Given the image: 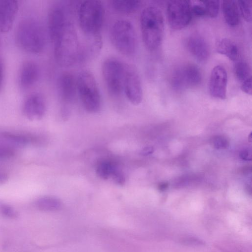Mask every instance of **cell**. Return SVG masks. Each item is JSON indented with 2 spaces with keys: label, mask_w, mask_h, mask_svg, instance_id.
I'll use <instances>...</instances> for the list:
<instances>
[{
  "label": "cell",
  "mask_w": 252,
  "mask_h": 252,
  "mask_svg": "<svg viewBox=\"0 0 252 252\" xmlns=\"http://www.w3.org/2000/svg\"><path fill=\"white\" fill-rule=\"evenodd\" d=\"M68 7L57 3L48 15V31L53 44L54 58L62 66H70L80 62L81 45Z\"/></svg>",
  "instance_id": "1"
},
{
  "label": "cell",
  "mask_w": 252,
  "mask_h": 252,
  "mask_svg": "<svg viewBox=\"0 0 252 252\" xmlns=\"http://www.w3.org/2000/svg\"><path fill=\"white\" fill-rule=\"evenodd\" d=\"M15 39L21 49L32 54H40L46 45V35L43 25L32 17L20 21L16 29Z\"/></svg>",
  "instance_id": "2"
},
{
  "label": "cell",
  "mask_w": 252,
  "mask_h": 252,
  "mask_svg": "<svg viewBox=\"0 0 252 252\" xmlns=\"http://www.w3.org/2000/svg\"><path fill=\"white\" fill-rule=\"evenodd\" d=\"M142 40L150 50L157 49L161 44L164 32L162 13L158 7L148 6L142 11L140 18Z\"/></svg>",
  "instance_id": "3"
},
{
  "label": "cell",
  "mask_w": 252,
  "mask_h": 252,
  "mask_svg": "<svg viewBox=\"0 0 252 252\" xmlns=\"http://www.w3.org/2000/svg\"><path fill=\"white\" fill-rule=\"evenodd\" d=\"M104 14L100 1L86 0L80 4L78 13L79 25L86 39L101 38Z\"/></svg>",
  "instance_id": "4"
},
{
  "label": "cell",
  "mask_w": 252,
  "mask_h": 252,
  "mask_svg": "<svg viewBox=\"0 0 252 252\" xmlns=\"http://www.w3.org/2000/svg\"><path fill=\"white\" fill-rule=\"evenodd\" d=\"M111 41L115 49L127 57L134 56L137 49V38L133 24L126 19H119L112 24Z\"/></svg>",
  "instance_id": "5"
},
{
  "label": "cell",
  "mask_w": 252,
  "mask_h": 252,
  "mask_svg": "<svg viewBox=\"0 0 252 252\" xmlns=\"http://www.w3.org/2000/svg\"><path fill=\"white\" fill-rule=\"evenodd\" d=\"M77 93L85 109L90 113H96L101 107L100 91L94 74L85 70L76 78Z\"/></svg>",
  "instance_id": "6"
},
{
  "label": "cell",
  "mask_w": 252,
  "mask_h": 252,
  "mask_svg": "<svg viewBox=\"0 0 252 252\" xmlns=\"http://www.w3.org/2000/svg\"><path fill=\"white\" fill-rule=\"evenodd\" d=\"M126 64L114 57L105 60L102 65V74L109 94L120 97L124 92Z\"/></svg>",
  "instance_id": "7"
},
{
  "label": "cell",
  "mask_w": 252,
  "mask_h": 252,
  "mask_svg": "<svg viewBox=\"0 0 252 252\" xmlns=\"http://www.w3.org/2000/svg\"><path fill=\"white\" fill-rule=\"evenodd\" d=\"M202 80L200 69L195 64L187 63L175 69L171 76V84L175 90L182 91L196 88Z\"/></svg>",
  "instance_id": "8"
},
{
  "label": "cell",
  "mask_w": 252,
  "mask_h": 252,
  "mask_svg": "<svg viewBox=\"0 0 252 252\" xmlns=\"http://www.w3.org/2000/svg\"><path fill=\"white\" fill-rule=\"evenodd\" d=\"M167 17L170 27L174 30H181L190 22L192 15L190 1L173 0L168 2Z\"/></svg>",
  "instance_id": "9"
},
{
  "label": "cell",
  "mask_w": 252,
  "mask_h": 252,
  "mask_svg": "<svg viewBox=\"0 0 252 252\" xmlns=\"http://www.w3.org/2000/svg\"><path fill=\"white\" fill-rule=\"evenodd\" d=\"M57 93L62 103V112L66 115L77 94L76 78L72 73L64 72L61 74L57 81Z\"/></svg>",
  "instance_id": "10"
},
{
  "label": "cell",
  "mask_w": 252,
  "mask_h": 252,
  "mask_svg": "<svg viewBox=\"0 0 252 252\" xmlns=\"http://www.w3.org/2000/svg\"><path fill=\"white\" fill-rule=\"evenodd\" d=\"M124 92L128 100L134 105L139 104L143 98V90L140 77L136 68L126 64Z\"/></svg>",
  "instance_id": "11"
},
{
  "label": "cell",
  "mask_w": 252,
  "mask_h": 252,
  "mask_svg": "<svg viewBox=\"0 0 252 252\" xmlns=\"http://www.w3.org/2000/svg\"><path fill=\"white\" fill-rule=\"evenodd\" d=\"M227 74L221 65H216L212 70L209 81L211 95L215 98L224 99L226 97Z\"/></svg>",
  "instance_id": "12"
},
{
  "label": "cell",
  "mask_w": 252,
  "mask_h": 252,
  "mask_svg": "<svg viewBox=\"0 0 252 252\" xmlns=\"http://www.w3.org/2000/svg\"><path fill=\"white\" fill-rule=\"evenodd\" d=\"M22 110L25 116L30 120L41 119L46 111L45 97L39 93L35 92L31 94L25 99Z\"/></svg>",
  "instance_id": "13"
},
{
  "label": "cell",
  "mask_w": 252,
  "mask_h": 252,
  "mask_svg": "<svg viewBox=\"0 0 252 252\" xmlns=\"http://www.w3.org/2000/svg\"><path fill=\"white\" fill-rule=\"evenodd\" d=\"M40 75V68L37 63L31 60L24 61L19 71L18 80L20 88L23 90L30 89L38 81Z\"/></svg>",
  "instance_id": "14"
},
{
  "label": "cell",
  "mask_w": 252,
  "mask_h": 252,
  "mask_svg": "<svg viewBox=\"0 0 252 252\" xmlns=\"http://www.w3.org/2000/svg\"><path fill=\"white\" fill-rule=\"evenodd\" d=\"M18 10L17 0H0V32L6 33L10 31Z\"/></svg>",
  "instance_id": "15"
},
{
  "label": "cell",
  "mask_w": 252,
  "mask_h": 252,
  "mask_svg": "<svg viewBox=\"0 0 252 252\" xmlns=\"http://www.w3.org/2000/svg\"><path fill=\"white\" fill-rule=\"evenodd\" d=\"M187 47L189 53L200 62L208 60L210 55L208 43L203 36L193 33L187 40Z\"/></svg>",
  "instance_id": "16"
},
{
  "label": "cell",
  "mask_w": 252,
  "mask_h": 252,
  "mask_svg": "<svg viewBox=\"0 0 252 252\" xmlns=\"http://www.w3.org/2000/svg\"><path fill=\"white\" fill-rule=\"evenodd\" d=\"M0 136L15 148L34 143L37 140L34 135L30 133L3 131L0 132Z\"/></svg>",
  "instance_id": "17"
},
{
  "label": "cell",
  "mask_w": 252,
  "mask_h": 252,
  "mask_svg": "<svg viewBox=\"0 0 252 252\" xmlns=\"http://www.w3.org/2000/svg\"><path fill=\"white\" fill-rule=\"evenodd\" d=\"M222 9L224 19L228 25L234 27L239 24L240 15L237 1L223 0Z\"/></svg>",
  "instance_id": "18"
},
{
  "label": "cell",
  "mask_w": 252,
  "mask_h": 252,
  "mask_svg": "<svg viewBox=\"0 0 252 252\" xmlns=\"http://www.w3.org/2000/svg\"><path fill=\"white\" fill-rule=\"evenodd\" d=\"M217 52L224 55L233 61L237 60L239 56V50L236 44L232 40L222 38L216 43Z\"/></svg>",
  "instance_id": "19"
},
{
  "label": "cell",
  "mask_w": 252,
  "mask_h": 252,
  "mask_svg": "<svg viewBox=\"0 0 252 252\" xmlns=\"http://www.w3.org/2000/svg\"><path fill=\"white\" fill-rule=\"evenodd\" d=\"M111 5L118 12L130 14L136 12L141 5V1L135 0H114Z\"/></svg>",
  "instance_id": "20"
},
{
  "label": "cell",
  "mask_w": 252,
  "mask_h": 252,
  "mask_svg": "<svg viewBox=\"0 0 252 252\" xmlns=\"http://www.w3.org/2000/svg\"><path fill=\"white\" fill-rule=\"evenodd\" d=\"M37 208L44 212H54L59 210L62 206L61 201L56 197L46 196L38 198L36 201Z\"/></svg>",
  "instance_id": "21"
},
{
  "label": "cell",
  "mask_w": 252,
  "mask_h": 252,
  "mask_svg": "<svg viewBox=\"0 0 252 252\" xmlns=\"http://www.w3.org/2000/svg\"><path fill=\"white\" fill-rule=\"evenodd\" d=\"M234 70L236 78L241 83L252 77L250 66L245 61H237L235 63Z\"/></svg>",
  "instance_id": "22"
},
{
  "label": "cell",
  "mask_w": 252,
  "mask_h": 252,
  "mask_svg": "<svg viewBox=\"0 0 252 252\" xmlns=\"http://www.w3.org/2000/svg\"><path fill=\"white\" fill-rule=\"evenodd\" d=\"M117 168V166L111 161H101L96 165V173L100 178L106 180L112 176Z\"/></svg>",
  "instance_id": "23"
},
{
  "label": "cell",
  "mask_w": 252,
  "mask_h": 252,
  "mask_svg": "<svg viewBox=\"0 0 252 252\" xmlns=\"http://www.w3.org/2000/svg\"><path fill=\"white\" fill-rule=\"evenodd\" d=\"M15 154V148L0 136V159L9 158Z\"/></svg>",
  "instance_id": "24"
},
{
  "label": "cell",
  "mask_w": 252,
  "mask_h": 252,
  "mask_svg": "<svg viewBox=\"0 0 252 252\" xmlns=\"http://www.w3.org/2000/svg\"><path fill=\"white\" fill-rule=\"evenodd\" d=\"M206 11V16L211 18L216 17L220 10V1L218 0L203 1Z\"/></svg>",
  "instance_id": "25"
},
{
  "label": "cell",
  "mask_w": 252,
  "mask_h": 252,
  "mask_svg": "<svg viewBox=\"0 0 252 252\" xmlns=\"http://www.w3.org/2000/svg\"><path fill=\"white\" fill-rule=\"evenodd\" d=\"M239 11L247 22L252 20V2L251 1L239 0L237 1Z\"/></svg>",
  "instance_id": "26"
},
{
  "label": "cell",
  "mask_w": 252,
  "mask_h": 252,
  "mask_svg": "<svg viewBox=\"0 0 252 252\" xmlns=\"http://www.w3.org/2000/svg\"><path fill=\"white\" fill-rule=\"evenodd\" d=\"M190 7L192 16L200 17L206 16V11L203 1H190Z\"/></svg>",
  "instance_id": "27"
},
{
  "label": "cell",
  "mask_w": 252,
  "mask_h": 252,
  "mask_svg": "<svg viewBox=\"0 0 252 252\" xmlns=\"http://www.w3.org/2000/svg\"><path fill=\"white\" fill-rule=\"evenodd\" d=\"M0 213L3 217L10 219H15L18 216L12 206L5 203L0 204Z\"/></svg>",
  "instance_id": "28"
},
{
  "label": "cell",
  "mask_w": 252,
  "mask_h": 252,
  "mask_svg": "<svg viewBox=\"0 0 252 252\" xmlns=\"http://www.w3.org/2000/svg\"><path fill=\"white\" fill-rule=\"evenodd\" d=\"M214 146L218 149L226 148L228 146L227 139L221 136L215 137L213 140Z\"/></svg>",
  "instance_id": "29"
},
{
  "label": "cell",
  "mask_w": 252,
  "mask_h": 252,
  "mask_svg": "<svg viewBox=\"0 0 252 252\" xmlns=\"http://www.w3.org/2000/svg\"><path fill=\"white\" fill-rule=\"evenodd\" d=\"M111 177L114 182L119 185H123L126 181L124 174L117 168L113 172Z\"/></svg>",
  "instance_id": "30"
},
{
  "label": "cell",
  "mask_w": 252,
  "mask_h": 252,
  "mask_svg": "<svg viewBox=\"0 0 252 252\" xmlns=\"http://www.w3.org/2000/svg\"><path fill=\"white\" fill-rule=\"evenodd\" d=\"M241 89L246 94L252 95V77L245 80L241 84Z\"/></svg>",
  "instance_id": "31"
},
{
  "label": "cell",
  "mask_w": 252,
  "mask_h": 252,
  "mask_svg": "<svg viewBox=\"0 0 252 252\" xmlns=\"http://www.w3.org/2000/svg\"><path fill=\"white\" fill-rule=\"evenodd\" d=\"M4 78V66L2 60L0 58V92L2 89Z\"/></svg>",
  "instance_id": "32"
},
{
  "label": "cell",
  "mask_w": 252,
  "mask_h": 252,
  "mask_svg": "<svg viewBox=\"0 0 252 252\" xmlns=\"http://www.w3.org/2000/svg\"><path fill=\"white\" fill-rule=\"evenodd\" d=\"M240 157L243 160H251L252 153L251 151L248 149H245L241 151L240 153Z\"/></svg>",
  "instance_id": "33"
},
{
  "label": "cell",
  "mask_w": 252,
  "mask_h": 252,
  "mask_svg": "<svg viewBox=\"0 0 252 252\" xmlns=\"http://www.w3.org/2000/svg\"><path fill=\"white\" fill-rule=\"evenodd\" d=\"M154 152V149L152 147L148 146L143 148L140 154L142 156H148L152 154Z\"/></svg>",
  "instance_id": "34"
},
{
  "label": "cell",
  "mask_w": 252,
  "mask_h": 252,
  "mask_svg": "<svg viewBox=\"0 0 252 252\" xmlns=\"http://www.w3.org/2000/svg\"><path fill=\"white\" fill-rule=\"evenodd\" d=\"M7 179V175L5 173L0 172V184L5 183Z\"/></svg>",
  "instance_id": "35"
},
{
  "label": "cell",
  "mask_w": 252,
  "mask_h": 252,
  "mask_svg": "<svg viewBox=\"0 0 252 252\" xmlns=\"http://www.w3.org/2000/svg\"><path fill=\"white\" fill-rule=\"evenodd\" d=\"M168 186V184L167 183H162L158 186V189L160 191L165 190Z\"/></svg>",
  "instance_id": "36"
},
{
  "label": "cell",
  "mask_w": 252,
  "mask_h": 252,
  "mask_svg": "<svg viewBox=\"0 0 252 252\" xmlns=\"http://www.w3.org/2000/svg\"><path fill=\"white\" fill-rule=\"evenodd\" d=\"M248 139H249V141L251 142H252V133H250V134L249 135V137H248Z\"/></svg>",
  "instance_id": "37"
}]
</instances>
